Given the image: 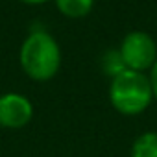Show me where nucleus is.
<instances>
[{
    "instance_id": "f257e3e1",
    "label": "nucleus",
    "mask_w": 157,
    "mask_h": 157,
    "mask_svg": "<svg viewBox=\"0 0 157 157\" xmlns=\"http://www.w3.org/2000/svg\"><path fill=\"white\" fill-rule=\"evenodd\" d=\"M21 67L35 82H48L59 72L61 48L46 30H33L21 46Z\"/></svg>"
},
{
    "instance_id": "f03ea898",
    "label": "nucleus",
    "mask_w": 157,
    "mask_h": 157,
    "mask_svg": "<svg viewBox=\"0 0 157 157\" xmlns=\"http://www.w3.org/2000/svg\"><path fill=\"white\" fill-rule=\"evenodd\" d=\"M109 100L118 113L128 117L140 115L142 111H146L153 100V91L148 74L126 68L115 78H111Z\"/></svg>"
},
{
    "instance_id": "7ed1b4c3",
    "label": "nucleus",
    "mask_w": 157,
    "mask_h": 157,
    "mask_svg": "<svg viewBox=\"0 0 157 157\" xmlns=\"http://www.w3.org/2000/svg\"><path fill=\"white\" fill-rule=\"evenodd\" d=\"M118 52L126 68L135 70V72L146 74L151 70L153 63L157 61V43L153 41L150 33L140 32V30L129 32L122 39Z\"/></svg>"
},
{
    "instance_id": "20e7f679",
    "label": "nucleus",
    "mask_w": 157,
    "mask_h": 157,
    "mask_svg": "<svg viewBox=\"0 0 157 157\" xmlns=\"http://www.w3.org/2000/svg\"><path fill=\"white\" fill-rule=\"evenodd\" d=\"M33 117V104L19 93L0 94V128L21 129L30 124Z\"/></svg>"
},
{
    "instance_id": "39448f33",
    "label": "nucleus",
    "mask_w": 157,
    "mask_h": 157,
    "mask_svg": "<svg viewBox=\"0 0 157 157\" xmlns=\"http://www.w3.org/2000/svg\"><path fill=\"white\" fill-rule=\"evenodd\" d=\"M94 0H56V8L68 19H83L91 13Z\"/></svg>"
},
{
    "instance_id": "423d86ee",
    "label": "nucleus",
    "mask_w": 157,
    "mask_h": 157,
    "mask_svg": "<svg viewBox=\"0 0 157 157\" xmlns=\"http://www.w3.org/2000/svg\"><path fill=\"white\" fill-rule=\"evenodd\" d=\"M131 157H157V131L139 135L131 146Z\"/></svg>"
},
{
    "instance_id": "0eeeda50",
    "label": "nucleus",
    "mask_w": 157,
    "mask_h": 157,
    "mask_svg": "<svg viewBox=\"0 0 157 157\" xmlns=\"http://www.w3.org/2000/svg\"><path fill=\"white\" fill-rule=\"evenodd\" d=\"M104 67H105V72L111 74V78H115L117 74H120L122 70H126V65H124L118 50H109L104 56Z\"/></svg>"
},
{
    "instance_id": "6e6552de",
    "label": "nucleus",
    "mask_w": 157,
    "mask_h": 157,
    "mask_svg": "<svg viewBox=\"0 0 157 157\" xmlns=\"http://www.w3.org/2000/svg\"><path fill=\"white\" fill-rule=\"evenodd\" d=\"M148 78H150L151 91H153V100H157V61L153 63V67H151V70H150Z\"/></svg>"
},
{
    "instance_id": "1a4fd4ad",
    "label": "nucleus",
    "mask_w": 157,
    "mask_h": 157,
    "mask_svg": "<svg viewBox=\"0 0 157 157\" xmlns=\"http://www.w3.org/2000/svg\"><path fill=\"white\" fill-rule=\"evenodd\" d=\"M21 2H24V4H33V6H37V4H44V2H48V0H21Z\"/></svg>"
}]
</instances>
